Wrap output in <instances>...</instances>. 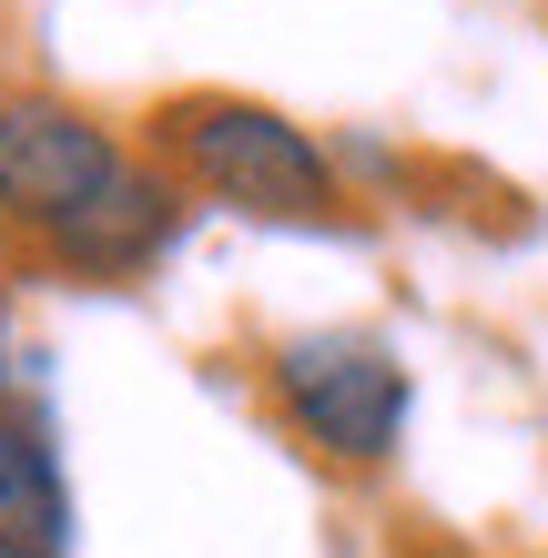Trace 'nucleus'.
Here are the masks:
<instances>
[{"mask_svg":"<svg viewBox=\"0 0 548 558\" xmlns=\"http://www.w3.org/2000/svg\"><path fill=\"white\" fill-rule=\"evenodd\" d=\"M122 173V143L72 102H0V214L11 223H51L82 214L92 193Z\"/></svg>","mask_w":548,"mask_h":558,"instance_id":"7ed1b4c3","label":"nucleus"},{"mask_svg":"<svg viewBox=\"0 0 548 558\" xmlns=\"http://www.w3.org/2000/svg\"><path fill=\"white\" fill-rule=\"evenodd\" d=\"M275 407L295 416V437H315L326 457L376 468V457L397 447V426H406V366H397V345L356 336V325L295 336L275 355Z\"/></svg>","mask_w":548,"mask_h":558,"instance_id":"f03ea898","label":"nucleus"},{"mask_svg":"<svg viewBox=\"0 0 548 558\" xmlns=\"http://www.w3.org/2000/svg\"><path fill=\"white\" fill-rule=\"evenodd\" d=\"M173 234H183V193L163 173H133V162H122L82 214L51 223V265H72V275H143Z\"/></svg>","mask_w":548,"mask_h":558,"instance_id":"20e7f679","label":"nucleus"},{"mask_svg":"<svg viewBox=\"0 0 548 558\" xmlns=\"http://www.w3.org/2000/svg\"><path fill=\"white\" fill-rule=\"evenodd\" d=\"M163 143L214 204L265 214V223H326L336 214V162L315 153L284 112L234 102V92H193L163 112Z\"/></svg>","mask_w":548,"mask_h":558,"instance_id":"f257e3e1","label":"nucleus"},{"mask_svg":"<svg viewBox=\"0 0 548 558\" xmlns=\"http://www.w3.org/2000/svg\"><path fill=\"white\" fill-rule=\"evenodd\" d=\"M0 558H72V487H61L41 407L0 397Z\"/></svg>","mask_w":548,"mask_h":558,"instance_id":"39448f33","label":"nucleus"}]
</instances>
